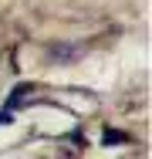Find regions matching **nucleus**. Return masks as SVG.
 <instances>
[{
    "mask_svg": "<svg viewBox=\"0 0 152 159\" xmlns=\"http://www.w3.org/2000/svg\"><path fill=\"white\" fill-rule=\"evenodd\" d=\"M10 119H14L10 112H0V122H10Z\"/></svg>",
    "mask_w": 152,
    "mask_h": 159,
    "instance_id": "f03ea898",
    "label": "nucleus"
},
{
    "mask_svg": "<svg viewBox=\"0 0 152 159\" xmlns=\"http://www.w3.org/2000/svg\"><path fill=\"white\" fill-rule=\"evenodd\" d=\"M101 142H105V146H112V142H128V135H125V132H112V129H108Z\"/></svg>",
    "mask_w": 152,
    "mask_h": 159,
    "instance_id": "f257e3e1",
    "label": "nucleus"
}]
</instances>
